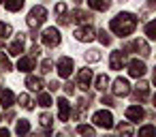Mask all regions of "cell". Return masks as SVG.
Segmentation results:
<instances>
[{
  "label": "cell",
  "mask_w": 156,
  "mask_h": 137,
  "mask_svg": "<svg viewBox=\"0 0 156 137\" xmlns=\"http://www.w3.org/2000/svg\"><path fill=\"white\" fill-rule=\"evenodd\" d=\"M0 69H2V71H11V60L7 56H0Z\"/></svg>",
  "instance_id": "31"
},
{
  "label": "cell",
  "mask_w": 156,
  "mask_h": 137,
  "mask_svg": "<svg viewBox=\"0 0 156 137\" xmlns=\"http://www.w3.org/2000/svg\"><path fill=\"white\" fill-rule=\"evenodd\" d=\"M73 69H75V62H73L69 56H64V58L58 60V75H60V77H71Z\"/></svg>",
  "instance_id": "6"
},
{
  "label": "cell",
  "mask_w": 156,
  "mask_h": 137,
  "mask_svg": "<svg viewBox=\"0 0 156 137\" xmlns=\"http://www.w3.org/2000/svg\"><path fill=\"white\" fill-rule=\"evenodd\" d=\"M98 39H101V43H103V45H111V37H109L105 30H101V32H98Z\"/></svg>",
  "instance_id": "32"
},
{
  "label": "cell",
  "mask_w": 156,
  "mask_h": 137,
  "mask_svg": "<svg viewBox=\"0 0 156 137\" xmlns=\"http://www.w3.org/2000/svg\"><path fill=\"white\" fill-rule=\"evenodd\" d=\"M64 90H66V94H73L75 92V88H73V84L69 81V84H64Z\"/></svg>",
  "instance_id": "39"
},
{
  "label": "cell",
  "mask_w": 156,
  "mask_h": 137,
  "mask_svg": "<svg viewBox=\"0 0 156 137\" xmlns=\"http://www.w3.org/2000/svg\"><path fill=\"white\" fill-rule=\"evenodd\" d=\"M71 20H75V22H79V24H88V22L92 20V13L77 9V11H73V13H71Z\"/></svg>",
  "instance_id": "16"
},
{
  "label": "cell",
  "mask_w": 156,
  "mask_h": 137,
  "mask_svg": "<svg viewBox=\"0 0 156 137\" xmlns=\"http://www.w3.org/2000/svg\"><path fill=\"white\" fill-rule=\"evenodd\" d=\"M96 88H98V90H107V88H109V77H107L105 73H101V75L96 77Z\"/></svg>",
  "instance_id": "24"
},
{
  "label": "cell",
  "mask_w": 156,
  "mask_h": 137,
  "mask_svg": "<svg viewBox=\"0 0 156 137\" xmlns=\"http://www.w3.org/2000/svg\"><path fill=\"white\" fill-rule=\"evenodd\" d=\"M30 52H32V56H39V54H41V47H39V45H32Z\"/></svg>",
  "instance_id": "40"
},
{
  "label": "cell",
  "mask_w": 156,
  "mask_h": 137,
  "mask_svg": "<svg viewBox=\"0 0 156 137\" xmlns=\"http://www.w3.org/2000/svg\"><path fill=\"white\" fill-rule=\"evenodd\" d=\"M109 28L113 34H118L120 39L133 34V30L137 28V17L133 13H118L111 22H109Z\"/></svg>",
  "instance_id": "1"
},
{
  "label": "cell",
  "mask_w": 156,
  "mask_h": 137,
  "mask_svg": "<svg viewBox=\"0 0 156 137\" xmlns=\"http://www.w3.org/2000/svg\"><path fill=\"white\" fill-rule=\"evenodd\" d=\"M139 133L141 135H147V133H154V126L150 124V126H143V128H139Z\"/></svg>",
  "instance_id": "38"
},
{
  "label": "cell",
  "mask_w": 156,
  "mask_h": 137,
  "mask_svg": "<svg viewBox=\"0 0 156 137\" xmlns=\"http://www.w3.org/2000/svg\"><path fill=\"white\" fill-rule=\"evenodd\" d=\"M39 122H41V126H45V128H49V126L54 124V118H51L49 114H41V118H39Z\"/></svg>",
  "instance_id": "27"
},
{
  "label": "cell",
  "mask_w": 156,
  "mask_h": 137,
  "mask_svg": "<svg viewBox=\"0 0 156 137\" xmlns=\"http://www.w3.org/2000/svg\"><path fill=\"white\" fill-rule=\"evenodd\" d=\"M26 86H28L30 90L39 92V90L43 88V79H41V77H34V75H28V77H26Z\"/></svg>",
  "instance_id": "19"
},
{
  "label": "cell",
  "mask_w": 156,
  "mask_h": 137,
  "mask_svg": "<svg viewBox=\"0 0 156 137\" xmlns=\"http://www.w3.org/2000/svg\"><path fill=\"white\" fill-rule=\"evenodd\" d=\"M47 86H49V90H51V92H56V90H58V88H60V84H58V81H56V79H51V81H49V84H47Z\"/></svg>",
  "instance_id": "36"
},
{
  "label": "cell",
  "mask_w": 156,
  "mask_h": 137,
  "mask_svg": "<svg viewBox=\"0 0 156 137\" xmlns=\"http://www.w3.org/2000/svg\"><path fill=\"white\" fill-rule=\"evenodd\" d=\"M94 124L101 126V128H113V116H111V111H105V109L96 111L94 114Z\"/></svg>",
  "instance_id": "4"
},
{
  "label": "cell",
  "mask_w": 156,
  "mask_h": 137,
  "mask_svg": "<svg viewBox=\"0 0 156 137\" xmlns=\"http://www.w3.org/2000/svg\"><path fill=\"white\" fill-rule=\"evenodd\" d=\"M77 131H79L81 135H90V137L94 135V128H92V126H88V124H79V126H77Z\"/></svg>",
  "instance_id": "30"
},
{
  "label": "cell",
  "mask_w": 156,
  "mask_h": 137,
  "mask_svg": "<svg viewBox=\"0 0 156 137\" xmlns=\"http://www.w3.org/2000/svg\"><path fill=\"white\" fill-rule=\"evenodd\" d=\"M130 49H133V52H137V54H141V56H150V54H152L150 45H147L143 39H135V41L126 47V52H130Z\"/></svg>",
  "instance_id": "9"
},
{
  "label": "cell",
  "mask_w": 156,
  "mask_h": 137,
  "mask_svg": "<svg viewBox=\"0 0 156 137\" xmlns=\"http://www.w3.org/2000/svg\"><path fill=\"white\" fill-rule=\"evenodd\" d=\"M101 103H103V105H109V107H113V105H115V103H113V99H109V96H103V99H101Z\"/></svg>",
  "instance_id": "37"
},
{
  "label": "cell",
  "mask_w": 156,
  "mask_h": 137,
  "mask_svg": "<svg viewBox=\"0 0 156 137\" xmlns=\"http://www.w3.org/2000/svg\"><path fill=\"white\" fill-rule=\"evenodd\" d=\"M90 81H92V71L90 69H81L79 75H77V86L81 90H88L90 88Z\"/></svg>",
  "instance_id": "12"
},
{
  "label": "cell",
  "mask_w": 156,
  "mask_h": 137,
  "mask_svg": "<svg viewBox=\"0 0 156 137\" xmlns=\"http://www.w3.org/2000/svg\"><path fill=\"white\" fill-rule=\"evenodd\" d=\"M51 67H54V62H51V60H43L41 71H43V73H49V71H51Z\"/></svg>",
  "instance_id": "33"
},
{
  "label": "cell",
  "mask_w": 156,
  "mask_h": 137,
  "mask_svg": "<svg viewBox=\"0 0 156 137\" xmlns=\"http://www.w3.org/2000/svg\"><path fill=\"white\" fill-rule=\"evenodd\" d=\"M45 20H47V11H45V7H34V9L28 13L26 24H28V28L37 30V28H41V26H43V22H45Z\"/></svg>",
  "instance_id": "2"
},
{
  "label": "cell",
  "mask_w": 156,
  "mask_h": 137,
  "mask_svg": "<svg viewBox=\"0 0 156 137\" xmlns=\"http://www.w3.org/2000/svg\"><path fill=\"white\" fill-rule=\"evenodd\" d=\"M69 116H71V103L66 99H58V118L62 122H66Z\"/></svg>",
  "instance_id": "14"
},
{
  "label": "cell",
  "mask_w": 156,
  "mask_h": 137,
  "mask_svg": "<svg viewBox=\"0 0 156 137\" xmlns=\"http://www.w3.org/2000/svg\"><path fill=\"white\" fill-rule=\"evenodd\" d=\"M64 13H66V5L64 2H58L56 5V15H64Z\"/></svg>",
  "instance_id": "34"
},
{
  "label": "cell",
  "mask_w": 156,
  "mask_h": 137,
  "mask_svg": "<svg viewBox=\"0 0 156 137\" xmlns=\"http://www.w3.org/2000/svg\"><path fill=\"white\" fill-rule=\"evenodd\" d=\"M83 58H86V62H98L101 60V52L98 49H90V52L83 54Z\"/></svg>",
  "instance_id": "23"
},
{
  "label": "cell",
  "mask_w": 156,
  "mask_h": 137,
  "mask_svg": "<svg viewBox=\"0 0 156 137\" xmlns=\"http://www.w3.org/2000/svg\"><path fill=\"white\" fill-rule=\"evenodd\" d=\"M9 135V128H0V137H7Z\"/></svg>",
  "instance_id": "41"
},
{
  "label": "cell",
  "mask_w": 156,
  "mask_h": 137,
  "mask_svg": "<svg viewBox=\"0 0 156 137\" xmlns=\"http://www.w3.org/2000/svg\"><path fill=\"white\" fill-rule=\"evenodd\" d=\"M88 5H90L94 11H107V9L111 7L109 0H88Z\"/></svg>",
  "instance_id": "20"
},
{
  "label": "cell",
  "mask_w": 156,
  "mask_h": 137,
  "mask_svg": "<svg viewBox=\"0 0 156 137\" xmlns=\"http://www.w3.org/2000/svg\"><path fill=\"white\" fill-rule=\"evenodd\" d=\"M145 37L147 39H156V22H147L145 24Z\"/></svg>",
  "instance_id": "25"
},
{
  "label": "cell",
  "mask_w": 156,
  "mask_h": 137,
  "mask_svg": "<svg viewBox=\"0 0 156 137\" xmlns=\"http://www.w3.org/2000/svg\"><path fill=\"white\" fill-rule=\"evenodd\" d=\"M17 69H20V71H24V73H30V71L34 69V60H32V58H28V56H22V58L17 60Z\"/></svg>",
  "instance_id": "17"
},
{
  "label": "cell",
  "mask_w": 156,
  "mask_h": 137,
  "mask_svg": "<svg viewBox=\"0 0 156 137\" xmlns=\"http://www.w3.org/2000/svg\"><path fill=\"white\" fill-rule=\"evenodd\" d=\"M20 105H22L24 109H34V103L30 101L28 94H20Z\"/></svg>",
  "instance_id": "26"
},
{
  "label": "cell",
  "mask_w": 156,
  "mask_h": 137,
  "mask_svg": "<svg viewBox=\"0 0 156 137\" xmlns=\"http://www.w3.org/2000/svg\"><path fill=\"white\" fill-rule=\"evenodd\" d=\"M13 103H15V94L11 90H2V92H0V105H2L5 109H9Z\"/></svg>",
  "instance_id": "15"
},
{
  "label": "cell",
  "mask_w": 156,
  "mask_h": 137,
  "mask_svg": "<svg viewBox=\"0 0 156 137\" xmlns=\"http://www.w3.org/2000/svg\"><path fill=\"white\" fill-rule=\"evenodd\" d=\"M73 2H77V5H79V2H81V0H73Z\"/></svg>",
  "instance_id": "42"
},
{
  "label": "cell",
  "mask_w": 156,
  "mask_h": 137,
  "mask_svg": "<svg viewBox=\"0 0 156 137\" xmlns=\"http://www.w3.org/2000/svg\"><path fill=\"white\" fill-rule=\"evenodd\" d=\"M28 131H30L28 120H17V124H15V133H17V135H26Z\"/></svg>",
  "instance_id": "22"
},
{
  "label": "cell",
  "mask_w": 156,
  "mask_h": 137,
  "mask_svg": "<svg viewBox=\"0 0 156 137\" xmlns=\"http://www.w3.org/2000/svg\"><path fill=\"white\" fill-rule=\"evenodd\" d=\"M111 90H113L115 96H126V94L130 92V84H128L124 77H118V79L113 81V88H111Z\"/></svg>",
  "instance_id": "10"
},
{
  "label": "cell",
  "mask_w": 156,
  "mask_h": 137,
  "mask_svg": "<svg viewBox=\"0 0 156 137\" xmlns=\"http://www.w3.org/2000/svg\"><path fill=\"white\" fill-rule=\"evenodd\" d=\"M11 34V26L9 24H2V22H0V39H7Z\"/></svg>",
  "instance_id": "28"
},
{
  "label": "cell",
  "mask_w": 156,
  "mask_h": 137,
  "mask_svg": "<svg viewBox=\"0 0 156 137\" xmlns=\"http://www.w3.org/2000/svg\"><path fill=\"white\" fill-rule=\"evenodd\" d=\"M39 105L41 107H49L51 105V96L49 94H39Z\"/></svg>",
  "instance_id": "29"
},
{
  "label": "cell",
  "mask_w": 156,
  "mask_h": 137,
  "mask_svg": "<svg viewBox=\"0 0 156 137\" xmlns=\"http://www.w3.org/2000/svg\"><path fill=\"white\" fill-rule=\"evenodd\" d=\"M41 41H43V45H47V47H58L60 41H62L60 30H58V28H47V30L41 34Z\"/></svg>",
  "instance_id": "3"
},
{
  "label": "cell",
  "mask_w": 156,
  "mask_h": 137,
  "mask_svg": "<svg viewBox=\"0 0 156 137\" xmlns=\"http://www.w3.org/2000/svg\"><path fill=\"white\" fill-rule=\"evenodd\" d=\"M145 71H147V67H145V62L143 60H130L128 62V75L130 77H143L145 75Z\"/></svg>",
  "instance_id": "7"
},
{
  "label": "cell",
  "mask_w": 156,
  "mask_h": 137,
  "mask_svg": "<svg viewBox=\"0 0 156 137\" xmlns=\"http://www.w3.org/2000/svg\"><path fill=\"white\" fill-rule=\"evenodd\" d=\"M118 131H120V133H124V135H133V128H130L128 124H120V126H118Z\"/></svg>",
  "instance_id": "35"
},
{
  "label": "cell",
  "mask_w": 156,
  "mask_h": 137,
  "mask_svg": "<svg viewBox=\"0 0 156 137\" xmlns=\"http://www.w3.org/2000/svg\"><path fill=\"white\" fill-rule=\"evenodd\" d=\"M126 118H128L130 122H141V120L145 118V111H143L141 105H130V107L126 109Z\"/></svg>",
  "instance_id": "11"
},
{
  "label": "cell",
  "mask_w": 156,
  "mask_h": 137,
  "mask_svg": "<svg viewBox=\"0 0 156 137\" xmlns=\"http://www.w3.org/2000/svg\"><path fill=\"white\" fill-rule=\"evenodd\" d=\"M124 64H126V52H122V49H118V52H111L109 67H111L113 71H120Z\"/></svg>",
  "instance_id": "8"
},
{
  "label": "cell",
  "mask_w": 156,
  "mask_h": 137,
  "mask_svg": "<svg viewBox=\"0 0 156 137\" xmlns=\"http://www.w3.org/2000/svg\"><path fill=\"white\" fill-rule=\"evenodd\" d=\"M5 7H7L11 13H17V11L24 7V0H5Z\"/></svg>",
  "instance_id": "21"
},
{
  "label": "cell",
  "mask_w": 156,
  "mask_h": 137,
  "mask_svg": "<svg viewBox=\"0 0 156 137\" xmlns=\"http://www.w3.org/2000/svg\"><path fill=\"white\" fill-rule=\"evenodd\" d=\"M147 94H150V84L141 79V81L135 86V99L141 103V101H145V99H147Z\"/></svg>",
  "instance_id": "13"
},
{
  "label": "cell",
  "mask_w": 156,
  "mask_h": 137,
  "mask_svg": "<svg viewBox=\"0 0 156 137\" xmlns=\"http://www.w3.org/2000/svg\"><path fill=\"white\" fill-rule=\"evenodd\" d=\"M75 39H77V41H81V43H90V41H94V39H96V32H94V28H92V26L83 24L81 28H77V30H75Z\"/></svg>",
  "instance_id": "5"
},
{
  "label": "cell",
  "mask_w": 156,
  "mask_h": 137,
  "mask_svg": "<svg viewBox=\"0 0 156 137\" xmlns=\"http://www.w3.org/2000/svg\"><path fill=\"white\" fill-rule=\"evenodd\" d=\"M22 52H24V39H22V37H17V39L9 45V54H11V56H20Z\"/></svg>",
  "instance_id": "18"
}]
</instances>
